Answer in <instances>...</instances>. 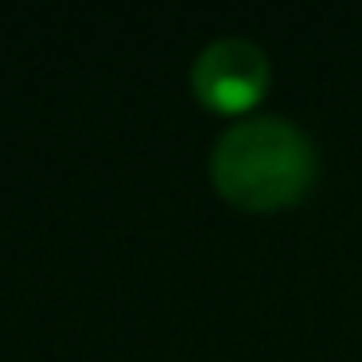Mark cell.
<instances>
[{
  "mask_svg": "<svg viewBox=\"0 0 362 362\" xmlns=\"http://www.w3.org/2000/svg\"><path fill=\"white\" fill-rule=\"evenodd\" d=\"M269 59L250 40H218L199 51L191 66V90L211 113L242 117L269 94Z\"/></svg>",
  "mask_w": 362,
  "mask_h": 362,
  "instance_id": "2",
  "label": "cell"
},
{
  "mask_svg": "<svg viewBox=\"0 0 362 362\" xmlns=\"http://www.w3.org/2000/svg\"><path fill=\"white\" fill-rule=\"evenodd\" d=\"M320 180V156L304 129L284 117H245L218 136L211 183L230 206L269 214L296 206Z\"/></svg>",
  "mask_w": 362,
  "mask_h": 362,
  "instance_id": "1",
  "label": "cell"
}]
</instances>
